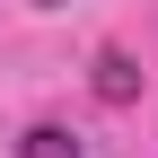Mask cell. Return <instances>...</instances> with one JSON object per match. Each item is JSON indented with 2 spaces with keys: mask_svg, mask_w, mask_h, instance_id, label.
Wrapping results in <instances>:
<instances>
[{
  "mask_svg": "<svg viewBox=\"0 0 158 158\" xmlns=\"http://www.w3.org/2000/svg\"><path fill=\"white\" fill-rule=\"evenodd\" d=\"M18 158H79V141L62 123H35V132H18Z\"/></svg>",
  "mask_w": 158,
  "mask_h": 158,
  "instance_id": "obj_2",
  "label": "cell"
},
{
  "mask_svg": "<svg viewBox=\"0 0 158 158\" xmlns=\"http://www.w3.org/2000/svg\"><path fill=\"white\" fill-rule=\"evenodd\" d=\"M88 88L106 97V106H132V97H141V62H132L123 44H106V53H97V70H88Z\"/></svg>",
  "mask_w": 158,
  "mask_h": 158,
  "instance_id": "obj_1",
  "label": "cell"
},
{
  "mask_svg": "<svg viewBox=\"0 0 158 158\" xmlns=\"http://www.w3.org/2000/svg\"><path fill=\"white\" fill-rule=\"evenodd\" d=\"M44 9H62V0H44Z\"/></svg>",
  "mask_w": 158,
  "mask_h": 158,
  "instance_id": "obj_3",
  "label": "cell"
}]
</instances>
